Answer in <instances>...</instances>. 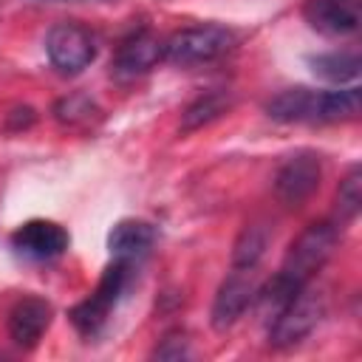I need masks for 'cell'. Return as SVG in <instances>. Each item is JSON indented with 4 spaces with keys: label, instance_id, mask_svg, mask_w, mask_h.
Wrapping results in <instances>:
<instances>
[{
    "label": "cell",
    "instance_id": "obj_15",
    "mask_svg": "<svg viewBox=\"0 0 362 362\" xmlns=\"http://www.w3.org/2000/svg\"><path fill=\"white\" fill-rule=\"evenodd\" d=\"M311 71L328 82H354L362 71V59L356 51H331V54H317L308 59Z\"/></svg>",
    "mask_w": 362,
    "mask_h": 362
},
{
    "label": "cell",
    "instance_id": "obj_19",
    "mask_svg": "<svg viewBox=\"0 0 362 362\" xmlns=\"http://www.w3.org/2000/svg\"><path fill=\"white\" fill-rule=\"evenodd\" d=\"M93 113H96V105L82 93H71L54 105V116L62 124H85V122H90Z\"/></svg>",
    "mask_w": 362,
    "mask_h": 362
},
{
    "label": "cell",
    "instance_id": "obj_8",
    "mask_svg": "<svg viewBox=\"0 0 362 362\" xmlns=\"http://www.w3.org/2000/svg\"><path fill=\"white\" fill-rule=\"evenodd\" d=\"M68 243H71L68 232L59 223L45 221V218L25 221L23 226H17L11 232L14 252L28 260H54L68 249Z\"/></svg>",
    "mask_w": 362,
    "mask_h": 362
},
{
    "label": "cell",
    "instance_id": "obj_10",
    "mask_svg": "<svg viewBox=\"0 0 362 362\" xmlns=\"http://www.w3.org/2000/svg\"><path fill=\"white\" fill-rule=\"evenodd\" d=\"M308 25L328 37H345L359 28V3L356 0H308L303 8Z\"/></svg>",
    "mask_w": 362,
    "mask_h": 362
},
{
    "label": "cell",
    "instance_id": "obj_2",
    "mask_svg": "<svg viewBox=\"0 0 362 362\" xmlns=\"http://www.w3.org/2000/svg\"><path fill=\"white\" fill-rule=\"evenodd\" d=\"M130 280H133V260L113 257V263L102 272L96 291H93L88 300H82V303H76V305L71 308L68 317H71L74 328H76L82 337H96V334L102 331V325L107 322L110 308L119 303V297H122L124 288L130 286Z\"/></svg>",
    "mask_w": 362,
    "mask_h": 362
},
{
    "label": "cell",
    "instance_id": "obj_9",
    "mask_svg": "<svg viewBox=\"0 0 362 362\" xmlns=\"http://www.w3.org/2000/svg\"><path fill=\"white\" fill-rule=\"evenodd\" d=\"M161 59H164V42L150 31H139V34H130L116 48L113 74L122 76V79H133V76H141V74L153 71Z\"/></svg>",
    "mask_w": 362,
    "mask_h": 362
},
{
    "label": "cell",
    "instance_id": "obj_11",
    "mask_svg": "<svg viewBox=\"0 0 362 362\" xmlns=\"http://www.w3.org/2000/svg\"><path fill=\"white\" fill-rule=\"evenodd\" d=\"M54 317V308L42 297H23L11 311H8V337L20 348H34L42 334L48 331Z\"/></svg>",
    "mask_w": 362,
    "mask_h": 362
},
{
    "label": "cell",
    "instance_id": "obj_13",
    "mask_svg": "<svg viewBox=\"0 0 362 362\" xmlns=\"http://www.w3.org/2000/svg\"><path fill=\"white\" fill-rule=\"evenodd\" d=\"M266 113L274 122H314L317 119V90L311 88H288L280 90L277 96H272L266 102Z\"/></svg>",
    "mask_w": 362,
    "mask_h": 362
},
{
    "label": "cell",
    "instance_id": "obj_4",
    "mask_svg": "<svg viewBox=\"0 0 362 362\" xmlns=\"http://www.w3.org/2000/svg\"><path fill=\"white\" fill-rule=\"evenodd\" d=\"M322 314H325V294L317 291L311 283L303 286L269 322V342L274 348H291L303 342L320 325Z\"/></svg>",
    "mask_w": 362,
    "mask_h": 362
},
{
    "label": "cell",
    "instance_id": "obj_21",
    "mask_svg": "<svg viewBox=\"0 0 362 362\" xmlns=\"http://www.w3.org/2000/svg\"><path fill=\"white\" fill-rule=\"evenodd\" d=\"M34 124V110L31 107H17L8 113V127L11 130H23V127H31Z\"/></svg>",
    "mask_w": 362,
    "mask_h": 362
},
{
    "label": "cell",
    "instance_id": "obj_14",
    "mask_svg": "<svg viewBox=\"0 0 362 362\" xmlns=\"http://www.w3.org/2000/svg\"><path fill=\"white\" fill-rule=\"evenodd\" d=\"M359 116V88L317 90V119L314 122H351Z\"/></svg>",
    "mask_w": 362,
    "mask_h": 362
},
{
    "label": "cell",
    "instance_id": "obj_5",
    "mask_svg": "<svg viewBox=\"0 0 362 362\" xmlns=\"http://www.w3.org/2000/svg\"><path fill=\"white\" fill-rule=\"evenodd\" d=\"M45 54L59 74L74 76V74H82L93 62L96 40L79 23H57L45 37Z\"/></svg>",
    "mask_w": 362,
    "mask_h": 362
},
{
    "label": "cell",
    "instance_id": "obj_17",
    "mask_svg": "<svg viewBox=\"0 0 362 362\" xmlns=\"http://www.w3.org/2000/svg\"><path fill=\"white\" fill-rule=\"evenodd\" d=\"M269 246V229L263 223H246L232 249V269H255Z\"/></svg>",
    "mask_w": 362,
    "mask_h": 362
},
{
    "label": "cell",
    "instance_id": "obj_20",
    "mask_svg": "<svg viewBox=\"0 0 362 362\" xmlns=\"http://www.w3.org/2000/svg\"><path fill=\"white\" fill-rule=\"evenodd\" d=\"M156 359H187L189 356V342L184 334H173L167 337L156 351H153Z\"/></svg>",
    "mask_w": 362,
    "mask_h": 362
},
{
    "label": "cell",
    "instance_id": "obj_12",
    "mask_svg": "<svg viewBox=\"0 0 362 362\" xmlns=\"http://www.w3.org/2000/svg\"><path fill=\"white\" fill-rule=\"evenodd\" d=\"M156 238H158V232L153 223L139 221V218H124L107 232V252H110V257L136 263L139 257H144L153 249Z\"/></svg>",
    "mask_w": 362,
    "mask_h": 362
},
{
    "label": "cell",
    "instance_id": "obj_1",
    "mask_svg": "<svg viewBox=\"0 0 362 362\" xmlns=\"http://www.w3.org/2000/svg\"><path fill=\"white\" fill-rule=\"evenodd\" d=\"M339 243V226L334 221H317V223H308L297 240L288 246L283 263H280V272L277 277H283L288 286L294 288H303L314 280V274L328 263V257L334 255Z\"/></svg>",
    "mask_w": 362,
    "mask_h": 362
},
{
    "label": "cell",
    "instance_id": "obj_6",
    "mask_svg": "<svg viewBox=\"0 0 362 362\" xmlns=\"http://www.w3.org/2000/svg\"><path fill=\"white\" fill-rule=\"evenodd\" d=\"M320 178H322L320 156L311 150H300L280 164V170L274 175V195L288 209H297L317 192Z\"/></svg>",
    "mask_w": 362,
    "mask_h": 362
},
{
    "label": "cell",
    "instance_id": "obj_16",
    "mask_svg": "<svg viewBox=\"0 0 362 362\" xmlns=\"http://www.w3.org/2000/svg\"><path fill=\"white\" fill-rule=\"evenodd\" d=\"M229 105H232V99H229V93L221 90V88L201 93V96H198L195 102H189L187 110L181 113V130L189 133V130H198V127L215 122L221 113H226Z\"/></svg>",
    "mask_w": 362,
    "mask_h": 362
},
{
    "label": "cell",
    "instance_id": "obj_18",
    "mask_svg": "<svg viewBox=\"0 0 362 362\" xmlns=\"http://www.w3.org/2000/svg\"><path fill=\"white\" fill-rule=\"evenodd\" d=\"M337 206H334V223L342 229L345 223H351L356 215H359V209H362V170H359V164H354L348 173H345V178L339 181V187H337V201H334Z\"/></svg>",
    "mask_w": 362,
    "mask_h": 362
},
{
    "label": "cell",
    "instance_id": "obj_3",
    "mask_svg": "<svg viewBox=\"0 0 362 362\" xmlns=\"http://www.w3.org/2000/svg\"><path fill=\"white\" fill-rule=\"evenodd\" d=\"M235 34L223 25L206 23V25H189L175 31L170 40H164V59L173 65H201V62H215L226 51H232Z\"/></svg>",
    "mask_w": 362,
    "mask_h": 362
},
{
    "label": "cell",
    "instance_id": "obj_7",
    "mask_svg": "<svg viewBox=\"0 0 362 362\" xmlns=\"http://www.w3.org/2000/svg\"><path fill=\"white\" fill-rule=\"evenodd\" d=\"M255 291H257V286H255L252 269H232L229 277H226V280L218 286V291H215L212 311H209L212 328H215V331L232 328V325L243 317V311L252 305Z\"/></svg>",
    "mask_w": 362,
    "mask_h": 362
}]
</instances>
